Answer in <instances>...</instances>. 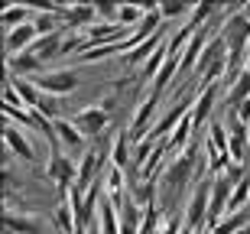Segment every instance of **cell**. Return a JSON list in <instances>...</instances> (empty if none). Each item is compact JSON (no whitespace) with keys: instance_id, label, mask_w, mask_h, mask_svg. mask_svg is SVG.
<instances>
[{"instance_id":"cell-1","label":"cell","mask_w":250,"mask_h":234,"mask_svg":"<svg viewBox=\"0 0 250 234\" xmlns=\"http://www.w3.org/2000/svg\"><path fill=\"white\" fill-rule=\"evenodd\" d=\"M211 186H214V172H202L195 182L188 202L182 205V218H186L188 231H208V205H211Z\"/></svg>"},{"instance_id":"cell-2","label":"cell","mask_w":250,"mask_h":234,"mask_svg":"<svg viewBox=\"0 0 250 234\" xmlns=\"http://www.w3.org/2000/svg\"><path fill=\"white\" fill-rule=\"evenodd\" d=\"M195 166H198V156H195L192 150H186L182 156H172V159H169V166L163 169V176H159L163 195H166V198H176L179 189L188 186V179H192Z\"/></svg>"},{"instance_id":"cell-3","label":"cell","mask_w":250,"mask_h":234,"mask_svg":"<svg viewBox=\"0 0 250 234\" xmlns=\"http://www.w3.org/2000/svg\"><path fill=\"white\" fill-rule=\"evenodd\" d=\"M159 98H163V94H159L153 85H146L143 98L137 101V111H133V117H130V140H133V143H140L143 137H146V130H153L149 121H153V114H156Z\"/></svg>"},{"instance_id":"cell-4","label":"cell","mask_w":250,"mask_h":234,"mask_svg":"<svg viewBox=\"0 0 250 234\" xmlns=\"http://www.w3.org/2000/svg\"><path fill=\"white\" fill-rule=\"evenodd\" d=\"M46 179H52L59 189H62V195H68L78 182V166H75L72 156H65L62 150H52L49 153V163H46Z\"/></svg>"},{"instance_id":"cell-5","label":"cell","mask_w":250,"mask_h":234,"mask_svg":"<svg viewBox=\"0 0 250 234\" xmlns=\"http://www.w3.org/2000/svg\"><path fill=\"white\" fill-rule=\"evenodd\" d=\"M33 82L39 85L42 94H52V98H65L78 88V72L75 68H49L42 75H36Z\"/></svg>"},{"instance_id":"cell-6","label":"cell","mask_w":250,"mask_h":234,"mask_svg":"<svg viewBox=\"0 0 250 234\" xmlns=\"http://www.w3.org/2000/svg\"><path fill=\"white\" fill-rule=\"evenodd\" d=\"M72 121L78 124V130H82L84 137H101V133L107 130L111 117H107V111H104L101 104H88V107H82V111L75 114Z\"/></svg>"},{"instance_id":"cell-7","label":"cell","mask_w":250,"mask_h":234,"mask_svg":"<svg viewBox=\"0 0 250 234\" xmlns=\"http://www.w3.org/2000/svg\"><path fill=\"white\" fill-rule=\"evenodd\" d=\"M3 143L13 156H20L23 163H36V147L29 143V137L23 133V127H17L13 121H3Z\"/></svg>"},{"instance_id":"cell-8","label":"cell","mask_w":250,"mask_h":234,"mask_svg":"<svg viewBox=\"0 0 250 234\" xmlns=\"http://www.w3.org/2000/svg\"><path fill=\"white\" fill-rule=\"evenodd\" d=\"M39 39V29H36V23H23V26H17V29H10L7 36H3V59H10V56H20V52H29L33 49V43Z\"/></svg>"},{"instance_id":"cell-9","label":"cell","mask_w":250,"mask_h":234,"mask_svg":"<svg viewBox=\"0 0 250 234\" xmlns=\"http://www.w3.org/2000/svg\"><path fill=\"white\" fill-rule=\"evenodd\" d=\"M218 94H221V82H218V85H202V88H198V94H195V101H192L195 127H202V124L208 121V114H211L214 104H218Z\"/></svg>"},{"instance_id":"cell-10","label":"cell","mask_w":250,"mask_h":234,"mask_svg":"<svg viewBox=\"0 0 250 234\" xmlns=\"http://www.w3.org/2000/svg\"><path fill=\"white\" fill-rule=\"evenodd\" d=\"M7 234H42L46 231V221L36 215H29V212H17V208H7Z\"/></svg>"},{"instance_id":"cell-11","label":"cell","mask_w":250,"mask_h":234,"mask_svg":"<svg viewBox=\"0 0 250 234\" xmlns=\"http://www.w3.org/2000/svg\"><path fill=\"white\" fill-rule=\"evenodd\" d=\"M98 23V3H65V26L68 29H91Z\"/></svg>"},{"instance_id":"cell-12","label":"cell","mask_w":250,"mask_h":234,"mask_svg":"<svg viewBox=\"0 0 250 234\" xmlns=\"http://www.w3.org/2000/svg\"><path fill=\"white\" fill-rule=\"evenodd\" d=\"M36 17H39V7H36V3H10V7L0 10V26L10 33V29L23 26V23H33Z\"/></svg>"},{"instance_id":"cell-13","label":"cell","mask_w":250,"mask_h":234,"mask_svg":"<svg viewBox=\"0 0 250 234\" xmlns=\"http://www.w3.org/2000/svg\"><path fill=\"white\" fill-rule=\"evenodd\" d=\"M56 137H59V147H65L68 153H82L84 140H88V137L78 130V124H75L72 117H59L56 121Z\"/></svg>"},{"instance_id":"cell-14","label":"cell","mask_w":250,"mask_h":234,"mask_svg":"<svg viewBox=\"0 0 250 234\" xmlns=\"http://www.w3.org/2000/svg\"><path fill=\"white\" fill-rule=\"evenodd\" d=\"M65 33H68V26H65V29H56V33H49V36H39L36 43H33V49H29V52H36V56L42 59V62H49V59L62 56Z\"/></svg>"},{"instance_id":"cell-15","label":"cell","mask_w":250,"mask_h":234,"mask_svg":"<svg viewBox=\"0 0 250 234\" xmlns=\"http://www.w3.org/2000/svg\"><path fill=\"white\" fill-rule=\"evenodd\" d=\"M7 85L20 94V101L26 104L29 111H36V107H39V101H42V91H39V85L33 82V78H13V75H7Z\"/></svg>"},{"instance_id":"cell-16","label":"cell","mask_w":250,"mask_h":234,"mask_svg":"<svg viewBox=\"0 0 250 234\" xmlns=\"http://www.w3.org/2000/svg\"><path fill=\"white\" fill-rule=\"evenodd\" d=\"M208 39H211V36H208V29H198V33L192 36V43L186 46V52L179 56V62H182V72H195V65H198V59H202L205 46H208ZM182 72H179V75H182Z\"/></svg>"},{"instance_id":"cell-17","label":"cell","mask_w":250,"mask_h":234,"mask_svg":"<svg viewBox=\"0 0 250 234\" xmlns=\"http://www.w3.org/2000/svg\"><path fill=\"white\" fill-rule=\"evenodd\" d=\"M250 228V208H241V212H228V215L211 228V234H241Z\"/></svg>"},{"instance_id":"cell-18","label":"cell","mask_w":250,"mask_h":234,"mask_svg":"<svg viewBox=\"0 0 250 234\" xmlns=\"http://www.w3.org/2000/svg\"><path fill=\"white\" fill-rule=\"evenodd\" d=\"M130 137L124 130L114 133V147H111V166L124 169V172H130V166H133V156H130Z\"/></svg>"},{"instance_id":"cell-19","label":"cell","mask_w":250,"mask_h":234,"mask_svg":"<svg viewBox=\"0 0 250 234\" xmlns=\"http://www.w3.org/2000/svg\"><path fill=\"white\" fill-rule=\"evenodd\" d=\"M192 130H195V121H192V111L179 121V127L169 133V150H186L188 140H192Z\"/></svg>"},{"instance_id":"cell-20","label":"cell","mask_w":250,"mask_h":234,"mask_svg":"<svg viewBox=\"0 0 250 234\" xmlns=\"http://www.w3.org/2000/svg\"><path fill=\"white\" fill-rule=\"evenodd\" d=\"M247 98H250V72L244 68L241 75L228 85V104H231V107H237V104H244Z\"/></svg>"},{"instance_id":"cell-21","label":"cell","mask_w":250,"mask_h":234,"mask_svg":"<svg viewBox=\"0 0 250 234\" xmlns=\"http://www.w3.org/2000/svg\"><path fill=\"white\" fill-rule=\"evenodd\" d=\"M179 72H182V62H179V56H169V62H166L163 68H159V75H156V82H153V88H156V91L163 94V91L169 88V85L176 82Z\"/></svg>"},{"instance_id":"cell-22","label":"cell","mask_w":250,"mask_h":234,"mask_svg":"<svg viewBox=\"0 0 250 234\" xmlns=\"http://www.w3.org/2000/svg\"><path fill=\"white\" fill-rule=\"evenodd\" d=\"M56 228L59 234H75V208L68 205V198H62L56 208Z\"/></svg>"},{"instance_id":"cell-23","label":"cell","mask_w":250,"mask_h":234,"mask_svg":"<svg viewBox=\"0 0 250 234\" xmlns=\"http://www.w3.org/2000/svg\"><path fill=\"white\" fill-rule=\"evenodd\" d=\"M208 130H211V133H208V143H205V147H211V150H218V153H228V143H231L228 127H224L221 121H214Z\"/></svg>"},{"instance_id":"cell-24","label":"cell","mask_w":250,"mask_h":234,"mask_svg":"<svg viewBox=\"0 0 250 234\" xmlns=\"http://www.w3.org/2000/svg\"><path fill=\"white\" fill-rule=\"evenodd\" d=\"M166 62H169V49H166V43H163V46H159L156 52H153V56H149L146 62H143V78L159 75V68L166 65Z\"/></svg>"},{"instance_id":"cell-25","label":"cell","mask_w":250,"mask_h":234,"mask_svg":"<svg viewBox=\"0 0 250 234\" xmlns=\"http://www.w3.org/2000/svg\"><path fill=\"white\" fill-rule=\"evenodd\" d=\"M211 13H214V7H211V3H198V7H192V13H188V20H186V23H188L192 29H202V26H205V20L211 17Z\"/></svg>"},{"instance_id":"cell-26","label":"cell","mask_w":250,"mask_h":234,"mask_svg":"<svg viewBox=\"0 0 250 234\" xmlns=\"http://www.w3.org/2000/svg\"><path fill=\"white\" fill-rule=\"evenodd\" d=\"M182 221H186L182 215H169V218H163V228H159V234H182V231H186V228H182Z\"/></svg>"},{"instance_id":"cell-27","label":"cell","mask_w":250,"mask_h":234,"mask_svg":"<svg viewBox=\"0 0 250 234\" xmlns=\"http://www.w3.org/2000/svg\"><path fill=\"white\" fill-rule=\"evenodd\" d=\"M159 13H163V20L166 17H186V13H192V7H186V3H159Z\"/></svg>"},{"instance_id":"cell-28","label":"cell","mask_w":250,"mask_h":234,"mask_svg":"<svg viewBox=\"0 0 250 234\" xmlns=\"http://www.w3.org/2000/svg\"><path fill=\"white\" fill-rule=\"evenodd\" d=\"M117 7H121V3H98L101 23H117Z\"/></svg>"},{"instance_id":"cell-29","label":"cell","mask_w":250,"mask_h":234,"mask_svg":"<svg viewBox=\"0 0 250 234\" xmlns=\"http://www.w3.org/2000/svg\"><path fill=\"white\" fill-rule=\"evenodd\" d=\"M247 140H250V124H247Z\"/></svg>"},{"instance_id":"cell-30","label":"cell","mask_w":250,"mask_h":234,"mask_svg":"<svg viewBox=\"0 0 250 234\" xmlns=\"http://www.w3.org/2000/svg\"><path fill=\"white\" fill-rule=\"evenodd\" d=\"M182 234H195V231H188V228H186V231H182Z\"/></svg>"}]
</instances>
